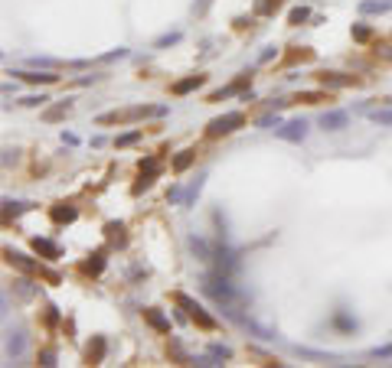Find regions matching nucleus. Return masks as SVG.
Segmentation results:
<instances>
[{
    "label": "nucleus",
    "mask_w": 392,
    "mask_h": 368,
    "mask_svg": "<svg viewBox=\"0 0 392 368\" xmlns=\"http://www.w3.org/2000/svg\"><path fill=\"white\" fill-rule=\"evenodd\" d=\"M75 209H72V205H56V209H52V219H56V222H72L75 219Z\"/></svg>",
    "instance_id": "9b49d317"
},
{
    "label": "nucleus",
    "mask_w": 392,
    "mask_h": 368,
    "mask_svg": "<svg viewBox=\"0 0 392 368\" xmlns=\"http://www.w3.org/2000/svg\"><path fill=\"white\" fill-rule=\"evenodd\" d=\"M177 303H180V307H186V313H190V319H196V322H200L203 329H212V326H216V319H212V316H206L200 303H193L190 297H186V293H177Z\"/></svg>",
    "instance_id": "f03ea898"
},
{
    "label": "nucleus",
    "mask_w": 392,
    "mask_h": 368,
    "mask_svg": "<svg viewBox=\"0 0 392 368\" xmlns=\"http://www.w3.org/2000/svg\"><path fill=\"white\" fill-rule=\"evenodd\" d=\"M190 163H193V154H190V150H183V154H180V157L173 160V169H177V173H180V169H186Z\"/></svg>",
    "instance_id": "2eb2a0df"
},
{
    "label": "nucleus",
    "mask_w": 392,
    "mask_h": 368,
    "mask_svg": "<svg viewBox=\"0 0 392 368\" xmlns=\"http://www.w3.org/2000/svg\"><path fill=\"white\" fill-rule=\"evenodd\" d=\"M144 319H147L154 329H160V333H170V319H164L157 310H144Z\"/></svg>",
    "instance_id": "423d86ee"
},
{
    "label": "nucleus",
    "mask_w": 392,
    "mask_h": 368,
    "mask_svg": "<svg viewBox=\"0 0 392 368\" xmlns=\"http://www.w3.org/2000/svg\"><path fill=\"white\" fill-rule=\"evenodd\" d=\"M105 231H108V238H118V241H124V235H121L124 228H121V225H114V222H111V225L105 228Z\"/></svg>",
    "instance_id": "412c9836"
},
{
    "label": "nucleus",
    "mask_w": 392,
    "mask_h": 368,
    "mask_svg": "<svg viewBox=\"0 0 392 368\" xmlns=\"http://www.w3.org/2000/svg\"><path fill=\"white\" fill-rule=\"evenodd\" d=\"M23 349H26V339L16 333V339H10V345H7V352H10V355H23Z\"/></svg>",
    "instance_id": "4468645a"
},
{
    "label": "nucleus",
    "mask_w": 392,
    "mask_h": 368,
    "mask_svg": "<svg viewBox=\"0 0 392 368\" xmlns=\"http://www.w3.org/2000/svg\"><path fill=\"white\" fill-rule=\"evenodd\" d=\"M239 124H245V118H242V114H239V111H232V114H222V118H216V121H212L209 124V137H222V134H232L236 127H239Z\"/></svg>",
    "instance_id": "f257e3e1"
},
{
    "label": "nucleus",
    "mask_w": 392,
    "mask_h": 368,
    "mask_svg": "<svg viewBox=\"0 0 392 368\" xmlns=\"http://www.w3.org/2000/svg\"><path fill=\"white\" fill-rule=\"evenodd\" d=\"M85 271L88 274H102L105 271V254H92V261L85 264Z\"/></svg>",
    "instance_id": "ddd939ff"
},
{
    "label": "nucleus",
    "mask_w": 392,
    "mask_h": 368,
    "mask_svg": "<svg viewBox=\"0 0 392 368\" xmlns=\"http://www.w3.org/2000/svg\"><path fill=\"white\" fill-rule=\"evenodd\" d=\"M33 251H36V254H46V257H59V248L46 238H33Z\"/></svg>",
    "instance_id": "6e6552de"
},
{
    "label": "nucleus",
    "mask_w": 392,
    "mask_h": 368,
    "mask_svg": "<svg viewBox=\"0 0 392 368\" xmlns=\"http://www.w3.org/2000/svg\"><path fill=\"white\" fill-rule=\"evenodd\" d=\"M245 85H248V75H239V78H236V82L229 85V88H222V92H216V95H212V101H222L226 95H236V92H242Z\"/></svg>",
    "instance_id": "0eeeda50"
},
{
    "label": "nucleus",
    "mask_w": 392,
    "mask_h": 368,
    "mask_svg": "<svg viewBox=\"0 0 392 368\" xmlns=\"http://www.w3.org/2000/svg\"><path fill=\"white\" fill-rule=\"evenodd\" d=\"M43 365H56V355H52V352H43Z\"/></svg>",
    "instance_id": "a878e982"
},
{
    "label": "nucleus",
    "mask_w": 392,
    "mask_h": 368,
    "mask_svg": "<svg viewBox=\"0 0 392 368\" xmlns=\"http://www.w3.org/2000/svg\"><path fill=\"white\" fill-rule=\"evenodd\" d=\"M258 124H262V127H271V124H275V127H278V118H271V114H265V118L258 121Z\"/></svg>",
    "instance_id": "b1692460"
},
{
    "label": "nucleus",
    "mask_w": 392,
    "mask_h": 368,
    "mask_svg": "<svg viewBox=\"0 0 392 368\" xmlns=\"http://www.w3.org/2000/svg\"><path fill=\"white\" fill-rule=\"evenodd\" d=\"M200 85H203V75H190V78H183V82H177L173 92L177 95H186V92H193V88H200Z\"/></svg>",
    "instance_id": "1a4fd4ad"
},
{
    "label": "nucleus",
    "mask_w": 392,
    "mask_h": 368,
    "mask_svg": "<svg viewBox=\"0 0 392 368\" xmlns=\"http://www.w3.org/2000/svg\"><path fill=\"white\" fill-rule=\"evenodd\" d=\"M141 140V131H131V134H124V137H118V147H128V143H134Z\"/></svg>",
    "instance_id": "aec40b11"
},
{
    "label": "nucleus",
    "mask_w": 392,
    "mask_h": 368,
    "mask_svg": "<svg viewBox=\"0 0 392 368\" xmlns=\"http://www.w3.org/2000/svg\"><path fill=\"white\" fill-rule=\"evenodd\" d=\"M353 36H356V39H369V30H366V26H356Z\"/></svg>",
    "instance_id": "4be33fe9"
},
{
    "label": "nucleus",
    "mask_w": 392,
    "mask_h": 368,
    "mask_svg": "<svg viewBox=\"0 0 392 368\" xmlns=\"http://www.w3.org/2000/svg\"><path fill=\"white\" fill-rule=\"evenodd\" d=\"M320 85H327V88H340V85H360V78H353V75H337V72H324V75H320Z\"/></svg>",
    "instance_id": "39448f33"
},
{
    "label": "nucleus",
    "mask_w": 392,
    "mask_h": 368,
    "mask_svg": "<svg viewBox=\"0 0 392 368\" xmlns=\"http://www.w3.org/2000/svg\"><path fill=\"white\" fill-rule=\"evenodd\" d=\"M307 16H310V13H307V7H298V10H291V16H288V20H291L294 26H301V23L307 20Z\"/></svg>",
    "instance_id": "f3484780"
},
{
    "label": "nucleus",
    "mask_w": 392,
    "mask_h": 368,
    "mask_svg": "<svg viewBox=\"0 0 392 368\" xmlns=\"http://www.w3.org/2000/svg\"><path fill=\"white\" fill-rule=\"evenodd\" d=\"M23 82H30V85H49V82H56V75H49V72H43V75H36V72H23Z\"/></svg>",
    "instance_id": "9d476101"
},
{
    "label": "nucleus",
    "mask_w": 392,
    "mask_h": 368,
    "mask_svg": "<svg viewBox=\"0 0 392 368\" xmlns=\"http://www.w3.org/2000/svg\"><path fill=\"white\" fill-rule=\"evenodd\" d=\"M281 140H294V143H301L307 137V121H291V124H284V127L275 131Z\"/></svg>",
    "instance_id": "7ed1b4c3"
},
{
    "label": "nucleus",
    "mask_w": 392,
    "mask_h": 368,
    "mask_svg": "<svg viewBox=\"0 0 392 368\" xmlns=\"http://www.w3.org/2000/svg\"><path fill=\"white\" fill-rule=\"evenodd\" d=\"M373 355H376V358H389V355H392V345H386V349H376Z\"/></svg>",
    "instance_id": "393cba45"
},
{
    "label": "nucleus",
    "mask_w": 392,
    "mask_h": 368,
    "mask_svg": "<svg viewBox=\"0 0 392 368\" xmlns=\"http://www.w3.org/2000/svg\"><path fill=\"white\" fill-rule=\"evenodd\" d=\"M346 121H350L346 111H327L324 118H320V127L324 131H340V127H346Z\"/></svg>",
    "instance_id": "20e7f679"
},
{
    "label": "nucleus",
    "mask_w": 392,
    "mask_h": 368,
    "mask_svg": "<svg viewBox=\"0 0 392 368\" xmlns=\"http://www.w3.org/2000/svg\"><path fill=\"white\" fill-rule=\"evenodd\" d=\"M69 107H72V104H69V101H62L59 107H52V111H46V121H56V118H62V114H69Z\"/></svg>",
    "instance_id": "a211bd4d"
},
{
    "label": "nucleus",
    "mask_w": 392,
    "mask_h": 368,
    "mask_svg": "<svg viewBox=\"0 0 392 368\" xmlns=\"http://www.w3.org/2000/svg\"><path fill=\"white\" fill-rule=\"evenodd\" d=\"M301 101H324V95H317V92H307V95H301Z\"/></svg>",
    "instance_id": "5701e85b"
},
{
    "label": "nucleus",
    "mask_w": 392,
    "mask_h": 368,
    "mask_svg": "<svg viewBox=\"0 0 392 368\" xmlns=\"http://www.w3.org/2000/svg\"><path fill=\"white\" fill-rule=\"evenodd\" d=\"M23 209H30V205L26 202H7V219H10V215H20Z\"/></svg>",
    "instance_id": "6ab92c4d"
},
{
    "label": "nucleus",
    "mask_w": 392,
    "mask_h": 368,
    "mask_svg": "<svg viewBox=\"0 0 392 368\" xmlns=\"http://www.w3.org/2000/svg\"><path fill=\"white\" fill-rule=\"evenodd\" d=\"M369 118L376 124H392V111H382V107H376V111H369Z\"/></svg>",
    "instance_id": "dca6fc26"
},
{
    "label": "nucleus",
    "mask_w": 392,
    "mask_h": 368,
    "mask_svg": "<svg viewBox=\"0 0 392 368\" xmlns=\"http://www.w3.org/2000/svg\"><path fill=\"white\" fill-rule=\"evenodd\" d=\"M281 7V0H258L255 4V13H262V16H268V13H275Z\"/></svg>",
    "instance_id": "f8f14e48"
}]
</instances>
